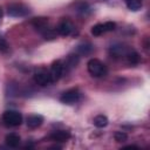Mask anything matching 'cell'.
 Returning <instances> with one entry per match:
<instances>
[{"mask_svg": "<svg viewBox=\"0 0 150 150\" xmlns=\"http://www.w3.org/2000/svg\"><path fill=\"white\" fill-rule=\"evenodd\" d=\"M114 138H115L116 142L123 143V142H125V141L128 139V135H127L124 131H116L115 135H114Z\"/></svg>", "mask_w": 150, "mask_h": 150, "instance_id": "44dd1931", "label": "cell"}, {"mask_svg": "<svg viewBox=\"0 0 150 150\" xmlns=\"http://www.w3.org/2000/svg\"><path fill=\"white\" fill-rule=\"evenodd\" d=\"M42 122H43V117H42L41 115H36V114L29 115V116L27 117V121H26L27 127L30 128V129H36V128H39V127L42 124Z\"/></svg>", "mask_w": 150, "mask_h": 150, "instance_id": "8fae6325", "label": "cell"}, {"mask_svg": "<svg viewBox=\"0 0 150 150\" xmlns=\"http://www.w3.org/2000/svg\"><path fill=\"white\" fill-rule=\"evenodd\" d=\"M32 25L33 27L39 30V32H42L43 29L47 28V25H48V18H45V16H39V18H34L32 20Z\"/></svg>", "mask_w": 150, "mask_h": 150, "instance_id": "7c38bea8", "label": "cell"}, {"mask_svg": "<svg viewBox=\"0 0 150 150\" xmlns=\"http://www.w3.org/2000/svg\"><path fill=\"white\" fill-rule=\"evenodd\" d=\"M127 6L130 11H138L142 7V0H127Z\"/></svg>", "mask_w": 150, "mask_h": 150, "instance_id": "ac0fdd59", "label": "cell"}, {"mask_svg": "<svg viewBox=\"0 0 150 150\" xmlns=\"http://www.w3.org/2000/svg\"><path fill=\"white\" fill-rule=\"evenodd\" d=\"M7 49H8V43L6 42L5 39L0 36V52H6Z\"/></svg>", "mask_w": 150, "mask_h": 150, "instance_id": "7402d4cb", "label": "cell"}, {"mask_svg": "<svg viewBox=\"0 0 150 150\" xmlns=\"http://www.w3.org/2000/svg\"><path fill=\"white\" fill-rule=\"evenodd\" d=\"M127 60H128V62L130 63V64H137L138 62H139V60H141V57H139V54L136 52V50H134V49H130L129 52H128V54H127Z\"/></svg>", "mask_w": 150, "mask_h": 150, "instance_id": "e0dca14e", "label": "cell"}, {"mask_svg": "<svg viewBox=\"0 0 150 150\" xmlns=\"http://www.w3.org/2000/svg\"><path fill=\"white\" fill-rule=\"evenodd\" d=\"M87 68H88L89 74L94 77H102V76L107 75V67L98 59L89 60L88 63H87Z\"/></svg>", "mask_w": 150, "mask_h": 150, "instance_id": "6da1fadb", "label": "cell"}, {"mask_svg": "<svg viewBox=\"0 0 150 150\" xmlns=\"http://www.w3.org/2000/svg\"><path fill=\"white\" fill-rule=\"evenodd\" d=\"M63 71H64V66H63V62L61 60H56L52 63L50 66V69H49V74H50V77H52V82H56L61 79V76L63 75Z\"/></svg>", "mask_w": 150, "mask_h": 150, "instance_id": "52a82bcc", "label": "cell"}, {"mask_svg": "<svg viewBox=\"0 0 150 150\" xmlns=\"http://www.w3.org/2000/svg\"><path fill=\"white\" fill-rule=\"evenodd\" d=\"M41 33H42V35L46 40H53V39L56 38V34H57L56 29H53V28H46Z\"/></svg>", "mask_w": 150, "mask_h": 150, "instance_id": "ffe728a7", "label": "cell"}, {"mask_svg": "<svg viewBox=\"0 0 150 150\" xmlns=\"http://www.w3.org/2000/svg\"><path fill=\"white\" fill-rule=\"evenodd\" d=\"M123 149H138L137 145H127V146H123Z\"/></svg>", "mask_w": 150, "mask_h": 150, "instance_id": "603a6c76", "label": "cell"}, {"mask_svg": "<svg viewBox=\"0 0 150 150\" xmlns=\"http://www.w3.org/2000/svg\"><path fill=\"white\" fill-rule=\"evenodd\" d=\"M79 61H80V56H79V54H76V53H74V54H69V55L67 56L64 63H63L64 69H71V68H75V67L77 66Z\"/></svg>", "mask_w": 150, "mask_h": 150, "instance_id": "4fadbf2b", "label": "cell"}, {"mask_svg": "<svg viewBox=\"0 0 150 150\" xmlns=\"http://www.w3.org/2000/svg\"><path fill=\"white\" fill-rule=\"evenodd\" d=\"M33 79H34V82L39 86H49L52 82V77H50V74H49V70L45 69V68H39L35 70L34 75H33Z\"/></svg>", "mask_w": 150, "mask_h": 150, "instance_id": "277c9868", "label": "cell"}, {"mask_svg": "<svg viewBox=\"0 0 150 150\" xmlns=\"http://www.w3.org/2000/svg\"><path fill=\"white\" fill-rule=\"evenodd\" d=\"M5 141H6V144H7L8 146H11V148H18L21 139H20V136H19L18 134L11 132V134H8V135L6 136Z\"/></svg>", "mask_w": 150, "mask_h": 150, "instance_id": "5bb4252c", "label": "cell"}, {"mask_svg": "<svg viewBox=\"0 0 150 150\" xmlns=\"http://www.w3.org/2000/svg\"><path fill=\"white\" fill-rule=\"evenodd\" d=\"M130 50L129 47L122 45V43H116V45H112L109 49V53L111 55V57L114 59H121V57H125L128 52Z\"/></svg>", "mask_w": 150, "mask_h": 150, "instance_id": "9c48e42d", "label": "cell"}, {"mask_svg": "<svg viewBox=\"0 0 150 150\" xmlns=\"http://www.w3.org/2000/svg\"><path fill=\"white\" fill-rule=\"evenodd\" d=\"M29 13H30L29 7L21 2L11 4L7 8V14L13 18H23V16H27Z\"/></svg>", "mask_w": 150, "mask_h": 150, "instance_id": "7a4b0ae2", "label": "cell"}, {"mask_svg": "<svg viewBox=\"0 0 150 150\" xmlns=\"http://www.w3.org/2000/svg\"><path fill=\"white\" fill-rule=\"evenodd\" d=\"M1 18H2V11H1V8H0V20H1Z\"/></svg>", "mask_w": 150, "mask_h": 150, "instance_id": "cb8c5ba5", "label": "cell"}, {"mask_svg": "<svg viewBox=\"0 0 150 150\" xmlns=\"http://www.w3.org/2000/svg\"><path fill=\"white\" fill-rule=\"evenodd\" d=\"M56 32H57V34H60L62 36H68L74 32V25L69 19L63 18L60 21V23L56 28Z\"/></svg>", "mask_w": 150, "mask_h": 150, "instance_id": "ba28073f", "label": "cell"}, {"mask_svg": "<svg viewBox=\"0 0 150 150\" xmlns=\"http://www.w3.org/2000/svg\"><path fill=\"white\" fill-rule=\"evenodd\" d=\"M76 11H77L80 14L86 15V14L90 13V7H89V5H88L87 2H79V4L76 5Z\"/></svg>", "mask_w": 150, "mask_h": 150, "instance_id": "d6986e66", "label": "cell"}, {"mask_svg": "<svg viewBox=\"0 0 150 150\" xmlns=\"http://www.w3.org/2000/svg\"><path fill=\"white\" fill-rule=\"evenodd\" d=\"M49 138L54 142H57V143H63L66 141H68L70 138V132L69 131H66V130H56L54 131Z\"/></svg>", "mask_w": 150, "mask_h": 150, "instance_id": "30bf717a", "label": "cell"}, {"mask_svg": "<svg viewBox=\"0 0 150 150\" xmlns=\"http://www.w3.org/2000/svg\"><path fill=\"white\" fill-rule=\"evenodd\" d=\"M93 123H94V125L97 127V128H104V127L108 125L109 121H108L107 116H104V115H97V116L94 117Z\"/></svg>", "mask_w": 150, "mask_h": 150, "instance_id": "2e32d148", "label": "cell"}, {"mask_svg": "<svg viewBox=\"0 0 150 150\" xmlns=\"http://www.w3.org/2000/svg\"><path fill=\"white\" fill-rule=\"evenodd\" d=\"M91 52H93V46H91V43H89V42L81 43V45H79L77 48H76V54H79V55H88V54H90Z\"/></svg>", "mask_w": 150, "mask_h": 150, "instance_id": "9a60e30c", "label": "cell"}, {"mask_svg": "<svg viewBox=\"0 0 150 150\" xmlns=\"http://www.w3.org/2000/svg\"><path fill=\"white\" fill-rule=\"evenodd\" d=\"M2 121L7 127H18L22 123V115L16 110H6L2 114Z\"/></svg>", "mask_w": 150, "mask_h": 150, "instance_id": "3957f363", "label": "cell"}, {"mask_svg": "<svg viewBox=\"0 0 150 150\" xmlns=\"http://www.w3.org/2000/svg\"><path fill=\"white\" fill-rule=\"evenodd\" d=\"M80 98H81V91L79 90V88H70L61 95L60 101L66 104H73L80 101Z\"/></svg>", "mask_w": 150, "mask_h": 150, "instance_id": "5b68a950", "label": "cell"}, {"mask_svg": "<svg viewBox=\"0 0 150 150\" xmlns=\"http://www.w3.org/2000/svg\"><path fill=\"white\" fill-rule=\"evenodd\" d=\"M116 28V23L112 21H107L104 23H97L95 26H93L91 28V34L94 36H100L107 32H112Z\"/></svg>", "mask_w": 150, "mask_h": 150, "instance_id": "8992f818", "label": "cell"}]
</instances>
